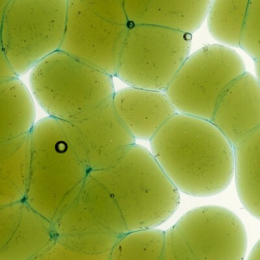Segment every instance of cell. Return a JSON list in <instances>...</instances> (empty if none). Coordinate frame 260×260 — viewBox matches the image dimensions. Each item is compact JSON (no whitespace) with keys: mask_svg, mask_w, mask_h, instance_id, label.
<instances>
[{"mask_svg":"<svg viewBox=\"0 0 260 260\" xmlns=\"http://www.w3.org/2000/svg\"><path fill=\"white\" fill-rule=\"evenodd\" d=\"M151 152L177 190L209 197L235 175L234 147L210 121L177 112L150 140Z\"/></svg>","mask_w":260,"mask_h":260,"instance_id":"1","label":"cell"},{"mask_svg":"<svg viewBox=\"0 0 260 260\" xmlns=\"http://www.w3.org/2000/svg\"><path fill=\"white\" fill-rule=\"evenodd\" d=\"M90 174L115 200L128 232L158 227L180 205L177 188L151 152L139 145L112 167Z\"/></svg>","mask_w":260,"mask_h":260,"instance_id":"2","label":"cell"},{"mask_svg":"<svg viewBox=\"0 0 260 260\" xmlns=\"http://www.w3.org/2000/svg\"><path fill=\"white\" fill-rule=\"evenodd\" d=\"M31 160L24 201L52 224L75 199L90 171L70 147L60 121L41 119L30 131Z\"/></svg>","mask_w":260,"mask_h":260,"instance_id":"3","label":"cell"},{"mask_svg":"<svg viewBox=\"0 0 260 260\" xmlns=\"http://www.w3.org/2000/svg\"><path fill=\"white\" fill-rule=\"evenodd\" d=\"M32 94L41 108L63 122L81 119L112 99L113 76L58 50L30 70Z\"/></svg>","mask_w":260,"mask_h":260,"instance_id":"4","label":"cell"},{"mask_svg":"<svg viewBox=\"0 0 260 260\" xmlns=\"http://www.w3.org/2000/svg\"><path fill=\"white\" fill-rule=\"evenodd\" d=\"M68 0H9L3 13L1 44L15 76L58 50L65 33Z\"/></svg>","mask_w":260,"mask_h":260,"instance_id":"5","label":"cell"},{"mask_svg":"<svg viewBox=\"0 0 260 260\" xmlns=\"http://www.w3.org/2000/svg\"><path fill=\"white\" fill-rule=\"evenodd\" d=\"M53 229L57 244L92 259L110 255L128 232L115 200L90 174L77 196L54 221Z\"/></svg>","mask_w":260,"mask_h":260,"instance_id":"6","label":"cell"},{"mask_svg":"<svg viewBox=\"0 0 260 260\" xmlns=\"http://www.w3.org/2000/svg\"><path fill=\"white\" fill-rule=\"evenodd\" d=\"M192 35L153 24H129L116 76L129 86L165 92L191 49Z\"/></svg>","mask_w":260,"mask_h":260,"instance_id":"7","label":"cell"},{"mask_svg":"<svg viewBox=\"0 0 260 260\" xmlns=\"http://www.w3.org/2000/svg\"><path fill=\"white\" fill-rule=\"evenodd\" d=\"M244 72L239 53L224 44H209L188 56L165 93L177 112L212 122L221 92Z\"/></svg>","mask_w":260,"mask_h":260,"instance_id":"8","label":"cell"},{"mask_svg":"<svg viewBox=\"0 0 260 260\" xmlns=\"http://www.w3.org/2000/svg\"><path fill=\"white\" fill-rule=\"evenodd\" d=\"M60 122L70 147L90 172L112 167L136 145L113 98L81 119Z\"/></svg>","mask_w":260,"mask_h":260,"instance_id":"9","label":"cell"},{"mask_svg":"<svg viewBox=\"0 0 260 260\" xmlns=\"http://www.w3.org/2000/svg\"><path fill=\"white\" fill-rule=\"evenodd\" d=\"M128 27L102 18L81 0H68L65 33L59 50L116 76Z\"/></svg>","mask_w":260,"mask_h":260,"instance_id":"10","label":"cell"},{"mask_svg":"<svg viewBox=\"0 0 260 260\" xmlns=\"http://www.w3.org/2000/svg\"><path fill=\"white\" fill-rule=\"evenodd\" d=\"M176 228L195 259L242 260L247 235L239 217L221 206H203L185 214Z\"/></svg>","mask_w":260,"mask_h":260,"instance_id":"11","label":"cell"},{"mask_svg":"<svg viewBox=\"0 0 260 260\" xmlns=\"http://www.w3.org/2000/svg\"><path fill=\"white\" fill-rule=\"evenodd\" d=\"M54 242L53 224L25 201L0 207V259H40Z\"/></svg>","mask_w":260,"mask_h":260,"instance_id":"12","label":"cell"},{"mask_svg":"<svg viewBox=\"0 0 260 260\" xmlns=\"http://www.w3.org/2000/svg\"><path fill=\"white\" fill-rule=\"evenodd\" d=\"M212 122L235 147L260 125V83L244 72L226 85L217 101Z\"/></svg>","mask_w":260,"mask_h":260,"instance_id":"13","label":"cell"},{"mask_svg":"<svg viewBox=\"0 0 260 260\" xmlns=\"http://www.w3.org/2000/svg\"><path fill=\"white\" fill-rule=\"evenodd\" d=\"M113 104L136 139L150 140L177 112L165 92L126 87L115 92Z\"/></svg>","mask_w":260,"mask_h":260,"instance_id":"14","label":"cell"},{"mask_svg":"<svg viewBox=\"0 0 260 260\" xmlns=\"http://www.w3.org/2000/svg\"><path fill=\"white\" fill-rule=\"evenodd\" d=\"M212 0H125L129 24L162 26L186 33L197 32Z\"/></svg>","mask_w":260,"mask_h":260,"instance_id":"15","label":"cell"},{"mask_svg":"<svg viewBox=\"0 0 260 260\" xmlns=\"http://www.w3.org/2000/svg\"><path fill=\"white\" fill-rule=\"evenodd\" d=\"M30 133L0 142V207L25 199L31 160Z\"/></svg>","mask_w":260,"mask_h":260,"instance_id":"16","label":"cell"},{"mask_svg":"<svg viewBox=\"0 0 260 260\" xmlns=\"http://www.w3.org/2000/svg\"><path fill=\"white\" fill-rule=\"evenodd\" d=\"M237 192L244 209L260 220V125L235 147Z\"/></svg>","mask_w":260,"mask_h":260,"instance_id":"17","label":"cell"},{"mask_svg":"<svg viewBox=\"0 0 260 260\" xmlns=\"http://www.w3.org/2000/svg\"><path fill=\"white\" fill-rule=\"evenodd\" d=\"M35 119L33 99L19 78L0 81V142L28 134Z\"/></svg>","mask_w":260,"mask_h":260,"instance_id":"18","label":"cell"},{"mask_svg":"<svg viewBox=\"0 0 260 260\" xmlns=\"http://www.w3.org/2000/svg\"><path fill=\"white\" fill-rule=\"evenodd\" d=\"M249 0H212L207 26L214 39L224 45L240 47Z\"/></svg>","mask_w":260,"mask_h":260,"instance_id":"19","label":"cell"},{"mask_svg":"<svg viewBox=\"0 0 260 260\" xmlns=\"http://www.w3.org/2000/svg\"><path fill=\"white\" fill-rule=\"evenodd\" d=\"M165 232L154 228L125 234L110 252V260L162 259Z\"/></svg>","mask_w":260,"mask_h":260,"instance_id":"20","label":"cell"},{"mask_svg":"<svg viewBox=\"0 0 260 260\" xmlns=\"http://www.w3.org/2000/svg\"><path fill=\"white\" fill-rule=\"evenodd\" d=\"M240 47L253 60L260 57V0H249Z\"/></svg>","mask_w":260,"mask_h":260,"instance_id":"21","label":"cell"},{"mask_svg":"<svg viewBox=\"0 0 260 260\" xmlns=\"http://www.w3.org/2000/svg\"><path fill=\"white\" fill-rule=\"evenodd\" d=\"M87 8L111 22L129 25L125 0H81Z\"/></svg>","mask_w":260,"mask_h":260,"instance_id":"22","label":"cell"},{"mask_svg":"<svg viewBox=\"0 0 260 260\" xmlns=\"http://www.w3.org/2000/svg\"><path fill=\"white\" fill-rule=\"evenodd\" d=\"M194 260L192 252L175 226L165 232L162 260Z\"/></svg>","mask_w":260,"mask_h":260,"instance_id":"23","label":"cell"},{"mask_svg":"<svg viewBox=\"0 0 260 260\" xmlns=\"http://www.w3.org/2000/svg\"><path fill=\"white\" fill-rule=\"evenodd\" d=\"M9 1V0H0V81L16 76L13 71L11 70L10 67L6 61L1 44L2 20H3V13H4L6 5Z\"/></svg>","mask_w":260,"mask_h":260,"instance_id":"24","label":"cell"},{"mask_svg":"<svg viewBox=\"0 0 260 260\" xmlns=\"http://www.w3.org/2000/svg\"><path fill=\"white\" fill-rule=\"evenodd\" d=\"M247 259L250 260L260 259V240L252 249Z\"/></svg>","mask_w":260,"mask_h":260,"instance_id":"25","label":"cell"},{"mask_svg":"<svg viewBox=\"0 0 260 260\" xmlns=\"http://www.w3.org/2000/svg\"><path fill=\"white\" fill-rule=\"evenodd\" d=\"M255 70H256V78L260 83V57L254 60Z\"/></svg>","mask_w":260,"mask_h":260,"instance_id":"26","label":"cell"}]
</instances>
